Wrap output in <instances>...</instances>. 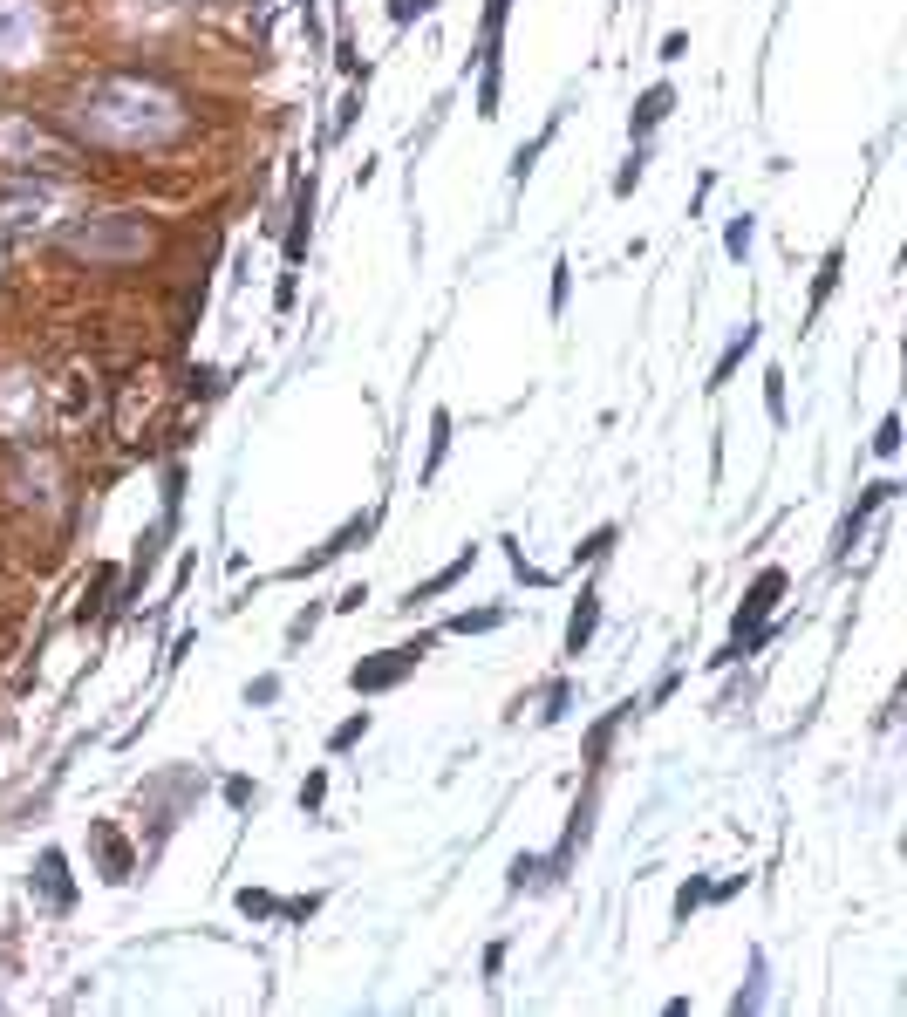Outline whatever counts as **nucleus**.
Segmentation results:
<instances>
[{
  "mask_svg": "<svg viewBox=\"0 0 907 1017\" xmlns=\"http://www.w3.org/2000/svg\"><path fill=\"white\" fill-rule=\"evenodd\" d=\"M757 349V321H744V328H737V335H730V349H723V362H717V376H710V390H723V383H730V376H737V362H744V355H751Z\"/></svg>",
  "mask_w": 907,
  "mask_h": 1017,
  "instance_id": "14",
  "label": "nucleus"
},
{
  "mask_svg": "<svg viewBox=\"0 0 907 1017\" xmlns=\"http://www.w3.org/2000/svg\"><path fill=\"white\" fill-rule=\"evenodd\" d=\"M546 144H553V123H546L532 144H519V157H512V185H526V178H532V164H539V151H546Z\"/></svg>",
  "mask_w": 907,
  "mask_h": 1017,
  "instance_id": "18",
  "label": "nucleus"
},
{
  "mask_svg": "<svg viewBox=\"0 0 907 1017\" xmlns=\"http://www.w3.org/2000/svg\"><path fill=\"white\" fill-rule=\"evenodd\" d=\"M307 226H314V178H307L301 192H294V226H287V267H301V253H307Z\"/></svg>",
  "mask_w": 907,
  "mask_h": 1017,
  "instance_id": "11",
  "label": "nucleus"
},
{
  "mask_svg": "<svg viewBox=\"0 0 907 1017\" xmlns=\"http://www.w3.org/2000/svg\"><path fill=\"white\" fill-rule=\"evenodd\" d=\"M151 246H157V233H151V219H137V212H110V219H89V226L69 233V253L76 260H96V267L144 260Z\"/></svg>",
  "mask_w": 907,
  "mask_h": 1017,
  "instance_id": "2",
  "label": "nucleus"
},
{
  "mask_svg": "<svg viewBox=\"0 0 907 1017\" xmlns=\"http://www.w3.org/2000/svg\"><path fill=\"white\" fill-rule=\"evenodd\" d=\"M444 451H451V410H437V417H430V458H423V485L437 478V465H444Z\"/></svg>",
  "mask_w": 907,
  "mask_h": 1017,
  "instance_id": "16",
  "label": "nucleus"
},
{
  "mask_svg": "<svg viewBox=\"0 0 907 1017\" xmlns=\"http://www.w3.org/2000/svg\"><path fill=\"white\" fill-rule=\"evenodd\" d=\"M314 622H321V608H307V615H294V628H287V642H307V635H314Z\"/></svg>",
  "mask_w": 907,
  "mask_h": 1017,
  "instance_id": "32",
  "label": "nucleus"
},
{
  "mask_svg": "<svg viewBox=\"0 0 907 1017\" xmlns=\"http://www.w3.org/2000/svg\"><path fill=\"white\" fill-rule=\"evenodd\" d=\"M832 280H839V253H826V267H819V280H812V314L826 308V294H832Z\"/></svg>",
  "mask_w": 907,
  "mask_h": 1017,
  "instance_id": "22",
  "label": "nucleus"
},
{
  "mask_svg": "<svg viewBox=\"0 0 907 1017\" xmlns=\"http://www.w3.org/2000/svg\"><path fill=\"white\" fill-rule=\"evenodd\" d=\"M423 656H430V635H416V642H396V649H382L376 663H355V669H348V683H355L362 697H376V690H396V683H403V676H410Z\"/></svg>",
  "mask_w": 907,
  "mask_h": 1017,
  "instance_id": "7",
  "label": "nucleus"
},
{
  "mask_svg": "<svg viewBox=\"0 0 907 1017\" xmlns=\"http://www.w3.org/2000/svg\"><path fill=\"white\" fill-rule=\"evenodd\" d=\"M362 738H369V710H355V717H348L328 744H335V751H348V744H362Z\"/></svg>",
  "mask_w": 907,
  "mask_h": 1017,
  "instance_id": "20",
  "label": "nucleus"
},
{
  "mask_svg": "<svg viewBox=\"0 0 907 1017\" xmlns=\"http://www.w3.org/2000/svg\"><path fill=\"white\" fill-rule=\"evenodd\" d=\"M471 567H478V547H464V553L451 560V567H437V574H430L423 587H410V608H416V601H430V594H444V587H457L464 574H471Z\"/></svg>",
  "mask_w": 907,
  "mask_h": 1017,
  "instance_id": "12",
  "label": "nucleus"
},
{
  "mask_svg": "<svg viewBox=\"0 0 907 1017\" xmlns=\"http://www.w3.org/2000/svg\"><path fill=\"white\" fill-rule=\"evenodd\" d=\"M778 594H785V567H764V574L751 581V594H744V608H737V635H730V649H723L717 663H737L744 649H757V642H764V622H771Z\"/></svg>",
  "mask_w": 907,
  "mask_h": 1017,
  "instance_id": "5",
  "label": "nucleus"
},
{
  "mask_svg": "<svg viewBox=\"0 0 907 1017\" xmlns=\"http://www.w3.org/2000/svg\"><path fill=\"white\" fill-rule=\"evenodd\" d=\"M873 451H880V458H894V451H901V417H880V431H873Z\"/></svg>",
  "mask_w": 907,
  "mask_h": 1017,
  "instance_id": "24",
  "label": "nucleus"
},
{
  "mask_svg": "<svg viewBox=\"0 0 907 1017\" xmlns=\"http://www.w3.org/2000/svg\"><path fill=\"white\" fill-rule=\"evenodd\" d=\"M567 704H573V690H567V683H560V690L546 697V710H539V717H546V724H560V717H567Z\"/></svg>",
  "mask_w": 907,
  "mask_h": 1017,
  "instance_id": "29",
  "label": "nucleus"
},
{
  "mask_svg": "<svg viewBox=\"0 0 907 1017\" xmlns=\"http://www.w3.org/2000/svg\"><path fill=\"white\" fill-rule=\"evenodd\" d=\"M55 212H62V185H35V178L0 185V233H48Z\"/></svg>",
  "mask_w": 907,
  "mask_h": 1017,
  "instance_id": "4",
  "label": "nucleus"
},
{
  "mask_svg": "<svg viewBox=\"0 0 907 1017\" xmlns=\"http://www.w3.org/2000/svg\"><path fill=\"white\" fill-rule=\"evenodd\" d=\"M321 799H328V779H321V772H314V779L301 785V813H314V806H321Z\"/></svg>",
  "mask_w": 907,
  "mask_h": 1017,
  "instance_id": "30",
  "label": "nucleus"
},
{
  "mask_svg": "<svg viewBox=\"0 0 907 1017\" xmlns=\"http://www.w3.org/2000/svg\"><path fill=\"white\" fill-rule=\"evenodd\" d=\"M35 888H41V895H48V901H55V908H69V895H76V888H69V861H62L55 847L41 854V874H35Z\"/></svg>",
  "mask_w": 907,
  "mask_h": 1017,
  "instance_id": "13",
  "label": "nucleus"
},
{
  "mask_svg": "<svg viewBox=\"0 0 907 1017\" xmlns=\"http://www.w3.org/2000/svg\"><path fill=\"white\" fill-rule=\"evenodd\" d=\"M0 164H14L21 178H35V171H69V164H76V144L55 137V130L35 123V117H0Z\"/></svg>",
  "mask_w": 907,
  "mask_h": 1017,
  "instance_id": "3",
  "label": "nucleus"
},
{
  "mask_svg": "<svg viewBox=\"0 0 907 1017\" xmlns=\"http://www.w3.org/2000/svg\"><path fill=\"white\" fill-rule=\"evenodd\" d=\"M498 622H505V608H471V615H451V635H485Z\"/></svg>",
  "mask_w": 907,
  "mask_h": 1017,
  "instance_id": "19",
  "label": "nucleus"
},
{
  "mask_svg": "<svg viewBox=\"0 0 907 1017\" xmlns=\"http://www.w3.org/2000/svg\"><path fill=\"white\" fill-rule=\"evenodd\" d=\"M764 977V956H751V983ZM737 1011H757V990H737Z\"/></svg>",
  "mask_w": 907,
  "mask_h": 1017,
  "instance_id": "33",
  "label": "nucleus"
},
{
  "mask_svg": "<svg viewBox=\"0 0 907 1017\" xmlns=\"http://www.w3.org/2000/svg\"><path fill=\"white\" fill-rule=\"evenodd\" d=\"M607 547H614V526H601V533H587V547H573V560H601Z\"/></svg>",
  "mask_w": 907,
  "mask_h": 1017,
  "instance_id": "25",
  "label": "nucleus"
},
{
  "mask_svg": "<svg viewBox=\"0 0 907 1017\" xmlns=\"http://www.w3.org/2000/svg\"><path fill=\"white\" fill-rule=\"evenodd\" d=\"M69 117H76V130L96 137V144L137 151V144L178 137V130H185V103H178L157 76H96V82H82L76 96H69Z\"/></svg>",
  "mask_w": 907,
  "mask_h": 1017,
  "instance_id": "1",
  "label": "nucleus"
},
{
  "mask_svg": "<svg viewBox=\"0 0 907 1017\" xmlns=\"http://www.w3.org/2000/svg\"><path fill=\"white\" fill-rule=\"evenodd\" d=\"M635 185H642V151H635V157H628V164H621V178H614V192L628 198V192H635Z\"/></svg>",
  "mask_w": 907,
  "mask_h": 1017,
  "instance_id": "27",
  "label": "nucleus"
},
{
  "mask_svg": "<svg viewBox=\"0 0 907 1017\" xmlns=\"http://www.w3.org/2000/svg\"><path fill=\"white\" fill-rule=\"evenodd\" d=\"M669 103H676V96H669V89L655 82V89H648L642 103H635V117H628V130H635V137H642V130H655V123L669 117Z\"/></svg>",
  "mask_w": 907,
  "mask_h": 1017,
  "instance_id": "15",
  "label": "nucleus"
},
{
  "mask_svg": "<svg viewBox=\"0 0 907 1017\" xmlns=\"http://www.w3.org/2000/svg\"><path fill=\"white\" fill-rule=\"evenodd\" d=\"M894 492H901L894 478H873L867 492H860V506H853L846 519H839V540H832V553H853V540L867 533V519H873V512H880V506H894Z\"/></svg>",
  "mask_w": 907,
  "mask_h": 1017,
  "instance_id": "8",
  "label": "nucleus"
},
{
  "mask_svg": "<svg viewBox=\"0 0 907 1017\" xmlns=\"http://www.w3.org/2000/svg\"><path fill=\"white\" fill-rule=\"evenodd\" d=\"M369 526H376L369 512H362V519H348V526H341V533H335V540H328V547H314V553H307V560H301V567H294V574H321V567H328V560H341V553L355 547V540H369Z\"/></svg>",
  "mask_w": 907,
  "mask_h": 1017,
  "instance_id": "10",
  "label": "nucleus"
},
{
  "mask_svg": "<svg viewBox=\"0 0 907 1017\" xmlns=\"http://www.w3.org/2000/svg\"><path fill=\"white\" fill-rule=\"evenodd\" d=\"M505 7H512V0H485V48H492L498 28H505Z\"/></svg>",
  "mask_w": 907,
  "mask_h": 1017,
  "instance_id": "26",
  "label": "nucleus"
},
{
  "mask_svg": "<svg viewBox=\"0 0 907 1017\" xmlns=\"http://www.w3.org/2000/svg\"><path fill=\"white\" fill-rule=\"evenodd\" d=\"M41 35H48L41 0H0V62H28V55H41Z\"/></svg>",
  "mask_w": 907,
  "mask_h": 1017,
  "instance_id": "6",
  "label": "nucleus"
},
{
  "mask_svg": "<svg viewBox=\"0 0 907 1017\" xmlns=\"http://www.w3.org/2000/svg\"><path fill=\"white\" fill-rule=\"evenodd\" d=\"M764 410H771V424H785V376L778 369L764 376Z\"/></svg>",
  "mask_w": 907,
  "mask_h": 1017,
  "instance_id": "23",
  "label": "nucleus"
},
{
  "mask_svg": "<svg viewBox=\"0 0 907 1017\" xmlns=\"http://www.w3.org/2000/svg\"><path fill=\"white\" fill-rule=\"evenodd\" d=\"M594 628H601V587H580V601H573V622H567V656H587Z\"/></svg>",
  "mask_w": 907,
  "mask_h": 1017,
  "instance_id": "9",
  "label": "nucleus"
},
{
  "mask_svg": "<svg viewBox=\"0 0 907 1017\" xmlns=\"http://www.w3.org/2000/svg\"><path fill=\"white\" fill-rule=\"evenodd\" d=\"M567 274H573V267H567V260H560V267H553V314L567 308Z\"/></svg>",
  "mask_w": 907,
  "mask_h": 1017,
  "instance_id": "34",
  "label": "nucleus"
},
{
  "mask_svg": "<svg viewBox=\"0 0 907 1017\" xmlns=\"http://www.w3.org/2000/svg\"><path fill=\"white\" fill-rule=\"evenodd\" d=\"M239 908H246V915H273L280 901H273V895H260V888H246V895H239Z\"/></svg>",
  "mask_w": 907,
  "mask_h": 1017,
  "instance_id": "31",
  "label": "nucleus"
},
{
  "mask_svg": "<svg viewBox=\"0 0 907 1017\" xmlns=\"http://www.w3.org/2000/svg\"><path fill=\"white\" fill-rule=\"evenodd\" d=\"M751 246H757V219H751V212H737L730 233H723V253H730V260H751Z\"/></svg>",
  "mask_w": 907,
  "mask_h": 1017,
  "instance_id": "17",
  "label": "nucleus"
},
{
  "mask_svg": "<svg viewBox=\"0 0 907 1017\" xmlns=\"http://www.w3.org/2000/svg\"><path fill=\"white\" fill-rule=\"evenodd\" d=\"M437 0H389V21H416V14H430Z\"/></svg>",
  "mask_w": 907,
  "mask_h": 1017,
  "instance_id": "28",
  "label": "nucleus"
},
{
  "mask_svg": "<svg viewBox=\"0 0 907 1017\" xmlns=\"http://www.w3.org/2000/svg\"><path fill=\"white\" fill-rule=\"evenodd\" d=\"M703 901H710V888H703V881H682V895H676V922H689V915H696Z\"/></svg>",
  "mask_w": 907,
  "mask_h": 1017,
  "instance_id": "21",
  "label": "nucleus"
}]
</instances>
